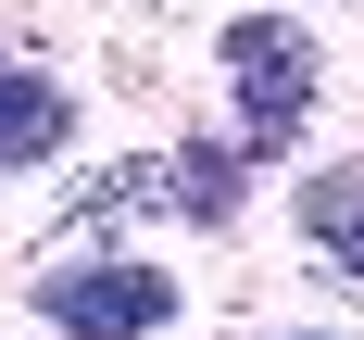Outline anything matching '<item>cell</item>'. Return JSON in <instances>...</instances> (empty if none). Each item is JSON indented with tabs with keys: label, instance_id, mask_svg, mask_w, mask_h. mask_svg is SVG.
I'll list each match as a JSON object with an SVG mask.
<instances>
[{
	"label": "cell",
	"instance_id": "277c9868",
	"mask_svg": "<svg viewBox=\"0 0 364 340\" xmlns=\"http://www.w3.org/2000/svg\"><path fill=\"white\" fill-rule=\"evenodd\" d=\"M75 139V88L38 63H0V177L13 164H50V151Z\"/></svg>",
	"mask_w": 364,
	"mask_h": 340
},
{
	"label": "cell",
	"instance_id": "6da1fadb",
	"mask_svg": "<svg viewBox=\"0 0 364 340\" xmlns=\"http://www.w3.org/2000/svg\"><path fill=\"white\" fill-rule=\"evenodd\" d=\"M239 139H188V151H126L101 177L75 189V215L88 227H126V215H176V227H226L239 215Z\"/></svg>",
	"mask_w": 364,
	"mask_h": 340
},
{
	"label": "cell",
	"instance_id": "5b68a950",
	"mask_svg": "<svg viewBox=\"0 0 364 340\" xmlns=\"http://www.w3.org/2000/svg\"><path fill=\"white\" fill-rule=\"evenodd\" d=\"M301 239H314V252H327L339 277L364 290V164H339V177L301 189Z\"/></svg>",
	"mask_w": 364,
	"mask_h": 340
},
{
	"label": "cell",
	"instance_id": "3957f363",
	"mask_svg": "<svg viewBox=\"0 0 364 340\" xmlns=\"http://www.w3.org/2000/svg\"><path fill=\"white\" fill-rule=\"evenodd\" d=\"M38 315L63 340H151L176 315V277H164V264H63V277L38 290Z\"/></svg>",
	"mask_w": 364,
	"mask_h": 340
},
{
	"label": "cell",
	"instance_id": "7a4b0ae2",
	"mask_svg": "<svg viewBox=\"0 0 364 340\" xmlns=\"http://www.w3.org/2000/svg\"><path fill=\"white\" fill-rule=\"evenodd\" d=\"M214 51H226V88H239V164L289 151L301 126H314V38H301L289 13H239Z\"/></svg>",
	"mask_w": 364,
	"mask_h": 340
}]
</instances>
